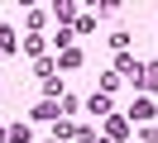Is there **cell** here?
I'll return each mask as SVG.
<instances>
[{"label":"cell","instance_id":"obj_4","mask_svg":"<svg viewBox=\"0 0 158 143\" xmlns=\"http://www.w3.org/2000/svg\"><path fill=\"white\" fill-rule=\"evenodd\" d=\"M34 133H29V124H10V129H5V143H29Z\"/></svg>","mask_w":158,"mask_h":143},{"label":"cell","instance_id":"obj_7","mask_svg":"<svg viewBox=\"0 0 158 143\" xmlns=\"http://www.w3.org/2000/svg\"><path fill=\"white\" fill-rule=\"evenodd\" d=\"M144 86H158V62H153V67H144Z\"/></svg>","mask_w":158,"mask_h":143},{"label":"cell","instance_id":"obj_11","mask_svg":"<svg viewBox=\"0 0 158 143\" xmlns=\"http://www.w3.org/2000/svg\"><path fill=\"white\" fill-rule=\"evenodd\" d=\"M53 143H58V138H53Z\"/></svg>","mask_w":158,"mask_h":143},{"label":"cell","instance_id":"obj_5","mask_svg":"<svg viewBox=\"0 0 158 143\" xmlns=\"http://www.w3.org/2000/svg\"><path fill=\"white\" fill-rule=\"evenodd\" d=\"M53 14H58L62 24H77V10H72V5H58V10H53Z\"/></svg>","mask_w":158,"mask_h":143},{"label":"cell","instance_id":"obj_1","mask_svg":"<svg viewBox=\"0 0 158 143\" xmlns=\"http://www.w3.org/2000/svg\"><path fill=\"white\" fill-rule=\"evenodd\" d=\"M106 133H110V143H120L129 133V119H125V114H110V119H106Z\"/></svg>","mask_w":158,"mask_h":143},{"label":"cell","instance_id":"obj_3","mask_svg":"<svg viewBox=\"0 0 158 143\" xmlns=\"http://www.w3.org/2000/svg\"><path fill=\"white\" fill-rule=\"evenodd\" d=\"M129 119H153V100H148V95H139L134 110H129Z\"/></svg>","mask_w":158,"mask_h":143},{"label":"cell","instance_id":"obj_2","mask_svg":"<svg viewBox=\"0 0 158 143\" xmlns=\"http://www.w3.org/2000/svg\"><path fill=\"white\" fill-rule=\"evenodd\" d=\"M77 133H81V124H72V119H58L53 138H58V143H67V138H77Z\"/></svg>","mask_w":158,"mask_h":143},{"label":"cell","instance_id":"obj_10","mask_svg":"<svg viewBox=\"0 0 158 143\" xmlns=\"http://www.w3.org/2000/svg\"><path fill=\"white\" fill-rule=\"evenodd\" d=\"M0 138H5V129H0Z\"/></svg>","mask_w":158,"mask_h":143},{"label":"cell","instance_id":"obj_8","mask_svg":"<svg viewBox=\"0 0 158 143\" xmlns=\"http://www.w3.org/2000/svg\"><path fill=\"white\" fill-rule=\"evenodd\" d=\"M0 48H15V29H0Z\"/></svg>","mask_w":158,"mask_h":143},{"label":"cell","instance_id":"obj_9","mask_svg":"<svg viewBox=\"0 0 158 143\" xmlns=\"http://www.w3.org/2000/svg\"><path fill=\"white\" fill-rule=\"evenodd\" d=\"M144 143H158V129H153V124L144 129Z\"/></svg>","mask_w":158,"mask_h":143},{"label":"cell","instance_id":"obj_6","mask_svg":"<svg viewBox=\"0 0 158 143\" xmlns=\"http://www.w3.org/2000/svg\"><path fill=\"white\" fill-rule=\"evenodd\" d=\"M34 114H39V119H53V114H58V105H53V100H39V110H34Z\"/></svg>","mask_w":158,"mask_h":143}]
</instances>
